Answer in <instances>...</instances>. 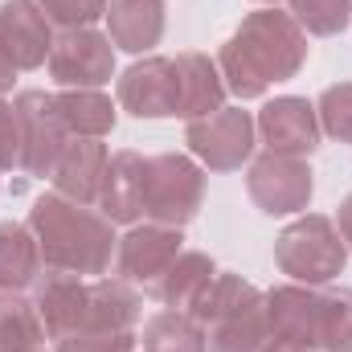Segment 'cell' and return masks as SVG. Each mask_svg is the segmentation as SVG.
<instances>
[{
	"label": "cell",
	"mask_w": 352,
	"mask_h": 352,
	"mask_svg": "<svg viewBox=\"0 0 352 352\" xmlns=\"http://www.w3.org/2000/svg\"><path fill=\"white\" fill-rule=\"evenodd\" d=\"M107 37L127 54H148L164 37V0H107Z\"/></svg>",
	"instance_id": "18"
},
{
	"label": "cell",
	"mask_w": 352,
	"mask_h": 352,
	"mask_svg": "<svg viewBox=\"0 0 352 352\" xmlns=\"http://www.w3.org/2000/svg\"><path fill=\"white\" fill-rule=\"evenodd\" d=\"M316 349L352 352V291L349 287H328V291H320Z\"/></svg>",
	"instance_id": "26"
},
{
	"label": "cell",
	"mask_w": 352,
	"mask_h": 352,
	"mask_svg": "<svg viewBox=\"0 0 352 352\" xmlns=\"http://www.w3.org/2000/svg\"><path fill=\"white\" fill-rule=\"evenodd\" d=\"M307 62V33L291 12L263 8L250 12L238 33L221 45L217 70L238 98H258L270 82H287Z\"/></svg>",
	"instance_id": "1"
},
{
	"label": "cell",
	"mask_w": 352,
	"mask_h": 352,
	"mask_svg": "<svg viewBox=\"0 0 352 352\" xmlns=\"http://www.w3.org/2000/svg\"><path fill=\"white\" fill-rule=\"evenodd\" d=\"M140 320V295L127 278H98L87 291L82 328L94 332H131Z\"/></svg>",
	"instance_id": "20"
},
{
	"label": "cell",
	"mask_w": 352,
	"mask_h": 352,
	"mask_svg": "<svg viewBox=\"0 0 352 352\" xmlns=\"http://www.w3.org/2000/svg\"><path fill=\"white\" fill-rule=\"evenodd\" d=\"M115 41L98 29H62L50 50V74L66 90H98L115 74Z\"/></svg>",
	"instance_id": "7"
},
{
	"label": "cell",
	"mask_w": 352,
	"mask_h": 352,
	"mask_svg": "<svg viewBox=\"0 0 352 352\" xmlns=\"http://www.w3.org/2000/svg\"><path fill=\"white\" fill-rule=\"evenodd\" d=\"M340 238H344V246H352V192L340 205Z\"/></svg>",
	"instance_id": "35"
},
{
	"label": "cell",
	"mask_w": 352,
	"mask_h": 352,
	"mask_svg": "<svg viewBox=\"0 0 352 352\" xmlns=\"http://www.w3.org/2000/svg\"><path fill=\"white\" fill-rule=\"evenodd\" d=\"M258 352H316V349H307V344H299V340H287V336H266Z\"/></svg>",
	"instance_id": "33"
},
{
	"label": "cell",
	"mask_w": 352,
	"mask_h": 352,
	"mask_svg": "<svg viewBox=\"0 0 352 352\" xmlns=\"http://www.w3.org/2000/svg\"><path fill=\"white\" fill-rule=\"evenodd\" d=\"M29 230L41 246V263L70 274H102L111 266L115 234L102 213L90 205H74L58 192H45L29 209Z\"/></svg>",
	"instance_id": "2"
},
{
	"label": "cell",
	"mask_w": 352,
	"mask_h": 352,
	"mask_svg": "<svg viewBox=\"0 0 352 352\" xmlns=\"http://www.w3.org/2000/svg\"><path fill=\"white\" fill-rule=\"evenodd\" d=\"M266 320H270V336H287V340H299V344L316 349L320 287H307V283L274 287L266 295Z\"/></svg>",
	"instance_id": "17"
},
{
	"label": "cell",
	"mask_w": 352,
	"mask_h": 352,
	"mask_svg": "<svg viewBox=\"0 0 352 352\" xmlns=\"http://www.w3.org/2000/svg\"><path fill=\"white\" fill-rule=\"evenodd\" d=\"M131 349H135V336H131V332H94V328H78V332L58 336V349L54 352H131Z\"/></svg>",
	"instance_id": "30"
},
{
	"label": "cell",
	"mask_w": 352,
	"mask_h": 352,
	"mask_svg": "<svg viewBox=\"0 0 352 352\" xmlns=\"http://www.w3.org/2000/svg\"><path fill=\"white\" fill-rule=\"evenodd\" d=\"M258 135H263L266 152H283V156H311L320 144V115L307 98L283 94L270 98L258 119H254Z\"/></svg>",
	"instance_id": "9"
},
{
	"label": "cell",
	"mask_w": 352,
	"mask_h": 352,
	"mask_svg": "<svg viewBox=\"0 0 352 352\" xmlns=\"http://www.w3.org/2000/svg\"><path fill=\"white\" fill-rule=\"evenodd\" d=\"M21 164V131H16V111L12 102L0 98V173Z\"/></svg>",
	"instance_id": "32"
},
{
	"label": "cell",
	"mask_w": 352,
	"mask_h": 352,
	"mask_svg": "<svg viewBox=\"0 0 352 352\" xmlns=\"http://www.w3.org/2000/svg\"><path fill=\"white\" fill-rule=\"evenodd\" d=\"M16 131H21V168L29 176H54L70 131L58 115V98L45 90H25L16 102Z\"/></svg>",
	"instance_id": "5"
},
{
	"label": "cell",
	"mask_w": 352,
	"mask_h": 352,
	"mask_svg": "<svg viewBox=\"0 0 352 352\" xmlns=\"http://www.w3.org/2000/svg\"><path fill=\"white\" fill-rule=\"evenodd\" d=\"M37 4L62 29H87L98 16H107V0H37Z\"/></svg>",
	"instance_id": "31"
},
{
	"label": "cell",
	"mask_w": 352,
	"mask_h": 352,
	"mask_svg": "<svg viewBox=\"0 0 352 352\" xmlns=\"http://www.w3.org/2000/svg\"><path fill=\"white\" fill-rule=\"evenodd\" d=\"M148 156L140 152H115L107 160L102 188H98V213L115 226H131L144 217V197H148Z\"/></svg>",
	"instance_id": "10"
},
{
	"label": "cell",
	"mask_w": 352,
	"mask_h": 352,
	"mask_svg": "<svg viewBox=\"0 0 352 352\" xmlns=\"http://www.w3.org/2000/svg\"><path fill=\"white\" fill-rule=\"evenodd\" d=\"M54 98H58V115L66 131L78 140H98L115 127V107L102 90H62Z\"/></svg>",
	"instance_id": "23"
},
{
	"label": "cell",
	"mask_w": 352,
	"mask_h": 352,
	"mask_svg": "<svg viewBox=\"0 0 352 352\" xmlns=\"http://www.w3.org/2000/svg\"><path fill=\"white\" fill-rule=\"evenodd\" d=\"M180 254V230L173 226H135L127 238H119V278L152 287L173 258Z\"/></svg>",
	"instance_id": "13"
},
{
	"label": "cell",
	"mask_w": 352,
	"mask_h": 352,
	"mask_svg": "<svg viewBox=\"0 0 352 352\" xmlns=\"http://www.w3.org/2000/svg\"><path fill=\"white\" fill-rule=\"evenodd\" d=\"M291 16L299 21L303 33L332 37V33H340L349 25L352 0H291Z\"/></svg>",
	"instance_id": "28"
},
{
	"label": "cell",
	"mask_w": 352,
	"mask_h": 352,
	"mask_svg": "<svg viewBox=\"0 0 352 352\" xmlns=\"http://www.w3.org/2000/svg\"><path fill=\"white\" fill-rule=\"evenodd\" d=\"M107 148L98 140H78L70 135L58 168H54V192L74 201V205H98V188H102V173H107Z\"/></svg>",
	"instance_id": "15"
},
{
	"label": "cell",
	"mask_w": 352,
	"mask_h": 352,
	"mask_svg": "<svg viewBox=\"0 0 352 352\" xmlns=\"http://www.w3.org/2000/svg\"><path fill=\"white\" fill-rule=\"evenodd\" d=\"M254 119H250V111H242V107H221V111H213V115H205V119H192L188 123V131H184V140H188V152L205 164V168H213V173H234V168H242L246 160H250V152H254Z\"/></svg>",
	"instance_id": "6"
},
{
	"label": "cell",
	"mask_w": 352,
	"mask_h": 352,
	"mask_svg": "<svg viewBox=\"0 0 352 352\" xmlns=\"http://www.w3.org/2000/svg\"><path fill=\"white\" fill-rule=\"evenodd\" d=\"M254 299H263V291H258L254 283H246L242 274H217L188 316H192L201 328H209V324H217L221 316H230V311H238V307H246V303H254Z\"/></svg>",
	"instance_id": "27"
},
{
	"label": "cell",
	"mask_w": 352,
	"mask_h": 352,
	"mask_svg": "<svg viewBox=\"0 0 352 352\" xmlns=\"http://www.w3.org/2000/svg\"><path fill=\"white\" fill-rule=\"evenodd\" d=\"M37 352H41V349H37Z\"/></svg>",
	"instance_id": "37"
},
{
	"label": "cell",
	"mask_w": 352,
	"mask_h": 352,
	"mask_svg": "<svg viewBox=\"0 0 352 352\" xmlns=\"http://www.w3.org/2000/svg\"><path fill=\"white\" fill-rule=\"evenodd\" d=\"M144 352H209L205 328L188 311H160L144 328Z\"/></svg>",
	"instance_id": "24"
},
{
	"label": "cell",
	"mask_w": 352,
	"mask_h": 352,
	"mask_svg": "<svg viewBox=\"0 0 352 352\" xmlns=\"http://www.w3.org/2000/svg\"><path fill=\"white\" fill-rule=\"evenodd\" d=\"M12 74H16V62L8 58V50H4V41H0V90L12 87Z\"/></svg>",
	"instance_id": "34"
},
{
	"label": "cell",
	"mask_w": 352,
	"mask_h": 352,
	"mask_svg": "<svg viewBox=\"0 0 352 352\" xmlns=\"http://www.w3.org/2000/svg\"><path fill=\"white\" fill-rule=\"evenodd\" d=\"M320 131H328L336 144H352V82H336L320 94Z\"/></svg>",
	"instance_id": "29"
},
{
	"label": "cell",
	"mask_w": 352,
	"mask_h": 352,
	"mask_svg": "<svg viewBox=\"0 0 352 352\" xmlns=\"http://www.w3.org/2000/svg\"><path fill=\"white\" fill-rule=\"evenodd\" d=\"M205 201V173L197 160L180 156V152H164L148 164V197H144V213L156 226H188L197 217Z\"/></svg>",
	"instance_id": "4"
},
{
	"label": "cell",
	"mask_w": 352,
	"mask_h": 352,
	"mask_svg": "<svg viewBox=\"0 0 352 352\" xmlns=\"http://www.w3.org/2000/svg\"><path fill=\"white\" fill-rule=\"evenodd\" d=\"M37 274H41V246L33 230L16 221H0V291L16 295L33 287Z\"/></svg>",
	"instance_id": "21"
},
{
	"label": "cell",
	"mask_w": 352,
	"mask_h": 352,
	"mask_svg": "<svg viewBox=\"0 0 352 352\" xmlns=\"http://www.w3.org/2000/svg\"><path fill=\"white\" fill-rule=\"evenodd\" d=\"M217 278V266L209 263V254H197V250H180L173 258V266L148 287L164 307L173 311H192L197 299L209 291V283Z\"/></svg>",
	"instance_id": "19"
},
{
	"label": "cell",
	"mask_w": 352,
	"mask_h": 352,
	"mask_svg": "<svg viewBox=\"0 0 352 352\" xmlns=\"http://www.w3.org/2000/svg\"><path fill=\"white\" fill-rule=\"evenodd\" d=\"M274 263L283 274H291L295 283H307V287H324L332 283L344 263H349V246L340 238V230L320 217V213H307V217H295L278 242H274Z\"/></svg>",
	"instance_id": "3"
},
{
	"label": "cell",
	"mask_w": 352,
	"mask_h": 352,
	"mask_svg": "<svg viewBox=\"0 0 352 352\" xmlns=\"http://www.w3.org/2000/svg\"><path fill=\"white\" fill-rule=\"evenodd\" d=\"M176 66V115L180 119H205L226 107V82L221 70L205 54H180Z\"/></svg>",
	"instance_id": "16"
},
{
	"label": "cell",
	"mask_w": 352,
	"mask_h": 352,
	"mask_svg": "<svg viewBox=\"0 0 352 352\" xmlns=\"http://www.w3.org/2000/svg\"><path fill=\"white\" fill-rule=\"evenodd\" d=\"M0 41L8 50V58L16 62V70H37L54 50L50 16L41 12V4L37 0H4L0 4Z\"/></svg>",
	"instance_id": "11"
},
{
	"label": "cell",
	"mask_w": 352,
	"mask_h": 352,
	"mask_svg": "<svg viewBox=\"0 0 352 352\" xmlns=\"http://www.w3.org/2000/svg\"><path fill=\"white\" fill-rule=\"evenodd\" d=\"M246 188H250V201H254L263 213L287 217V213L307 209V201H311V168H307L303 156L263 152V156L250 164Z\"/></svg>",
	"instance_id": "8"
},
{
	"label": "cell",
	"mask_w": 352,
	"mask_h": 352,
	"mask_svg": "<svg viewBox=\"0 0 352 352\" xmlns=\"http://www.w3.org/2000/svg\"><path fill=\"white\" fill-rule=\"evenodd\" d=\"M263 4H270V0H263Z\"/></svg>",
	"instance_id": "36"
},
{
	"label": "cell",
	"mask_w": 352,
	"mask_h": 352,
	"mask_svg": "<svg viewBox=\"0 0 352 352\" xmlns=\"http://www.w3.org/2000/svg\"><path fill=\"white\" fill-rule=\"evenodd\" d=\"M119 102L135 119L176 115V66L168 58H144L119 78Z\"/></svg>",
	"instance_id": "12"
},
{
	"label": "cell",
	"mask_w": 352,
	"mask_h": 352,
	"mask_svg": "<svg viewBox=\"0 0 352 352\" xmlns=\"http://www.w3.org/2000/svg\"><path fill=\"white\" fill-rule=\"evenodd\" d=\"M87 291H90V283H82V278L70 274V270L37 274V283H33V307H37V316H41V324H45V332H50L54 340L82 328Z\"/></svg>",
	"instance_id": "14"
},
{
	"label": "cell",
	"mask_w": 352,
	"mask_h": 352,
	"mask_svg": "<svg viewBox=\"0 0 352 352\" xmlns=\"http://www.w3.org/2000/svg\"><path fill=\"white\" fill-rule=\"evenodd\" d=\"M270 336V320H266V295L221 316L217 324L205 328V344L209 352H258L263 340Z\"/></svg>",
	"instance_id": "22"
},
{
	"label": "cell",
	"mask_w": 352,
	"mask_h": 352,
	"mask_svg": "<svg viewBox=\"0 0 352 352\" xmlns=\"http://www.w3.org/2000/svg\"><path fill=\"white\" fill-rule=\"evenodd\" d=\"M45 340V324L33 299L0 295V352H37Z\"/></svg>",
	"instance_id": "25"
}]
</instances>
